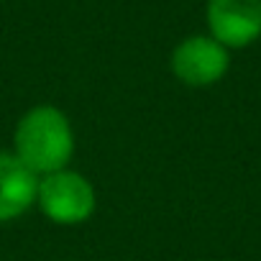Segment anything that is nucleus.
<instances>
[{
	"label": "nucleus",
	"mask_w": 261,
	"mask_h": 261,
	"mask_svg": "<svg viewBox=\"0 0 261 261\" xmlns=\"http://www.w3.org/2000/svg\"><path fill=\"white\" fill-rule=\"evenodd\" d=\"M13 154L36 174L67 169L74 154V134L69 118L54 105H36L16 125Z\"/></svg>",
	"instance_id": "obj_1"
},
{
	"label": "nucleus",
	"mask_w": 261,
	"mask_h": 261,
	"mask_svg": "<svg viewBox=\"0 0 261 261\" xmlns=\"http://www.w3.org/2000/svg\"><path fill=\"white\" fill-rule=\"evenodd\" d=\"M36 205L57 225H80L95 213L97 197L85 174L59 169L39 179Z\"/></svg>",
	"instance_id": "obj_2"
},
{
	"label": "nucleus",
	"mask_w": 261,
	"mask_h": 261,
	"mask_svg": "<svg viewBox=\"0 0 261 261\" xmlns=\"http://www.w3.org/2000/svg\"><path fill=\"white\" fill-rule=\"evenodd\" d=\"M230 67L228 49L213 36H190L172 51V72L190 87H207L225 77Z\"/></svg>",
	"instance_id": "obj_3"
},
{
	"label": "nucleus",
	"mask_w": 261,
	"mask_h": 261,
	"mask_svg": "<svg viewBox=\"0 0 261 261\" xmlns=\"http://www.w3.org/2000/svg\"><path fill=\"white\" fill-rule=\"evenodd\" d=\"M207 29L225 49H243L261 36V0H207Z\"/></svg>",
	"instance_id": "obj_4"
},
{
	"label": "nucleus",
	"mask_w": 261,
	"mask_h": 261,
	"mask_svg": "<svg viewBox=\"0 0 261 261\" xmlns=\"http://www.w3.org/2000/svg\"><path fill=\"white\" fill-rule=\"evenodd\" d=\"M39 179L13 151H0V223H11L36 205Z\"/></svg>",
	"instance_id": "obj_5"
}]
</instances>
